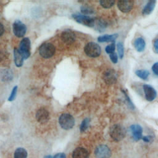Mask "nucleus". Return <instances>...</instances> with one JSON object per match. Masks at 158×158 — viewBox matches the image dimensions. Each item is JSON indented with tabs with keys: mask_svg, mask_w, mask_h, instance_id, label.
<instances>
[{
	"mask_svg": "<svg viewBox=\"0 0 158 158\" xmlns=\"http://www.w3.org/2000/svg\"><path fill=\"white\" fill-rule=\"evenodd\" d=\"M152 70L154 73L158 76V62L154 63L152 66Z\"/></svg>",
	"mask_w": 158,
	"mask_h": 158,
	"instance_id": "31",
	"label": "nucleus"
},
{
	"mask_svg": "<svg viewBox=\"0 0 158 158\" xmlns=\"http://www.w3.org/2000/svg\"><path fill=\"white\" fill-rule=\"evenodd\" d=\"M156 1H149L143 9V10H142L143 15H149L153 11L156 6Z\"/></svg>",
	"mask_w": 158,
	"mask_h": 158,
	"instance_id": "16",
	"label": "nucleus"
},
{
	"mask_svg": "<svg viewBox=\"0 0 158 158\" xmlns=\"http://www.w3.org/2000/svg\"><path fill=\"white\" fill-rule=\"evenodd\" d=\"M56 48L51 43H44L39 49L40 56L46 59L51 57L54 54Z\"/></svg>",
	"mask_w": 158,
	"mask_h": 158,
	"instance_id": "4",
	"label": "nucleus"
},
{
	"mask_svg": "<svg viewBox=\"0 0 158 158\" xmlns=\"http://www.w3.org/2000/svg\"><path fill=\"white\" fill-rule=\"evenodd\" d=\"M153 46H154V49L155 52L158 54V39L155 40V41H154Z\"/></svg>",
	"mask_w": 158,
	"mask_h": 158,
	"instance_id": "32",
	"label": "nucleus"
},
{
	"mask_svg": "<svg viewBox=\"0 0 158 158\" xmlns=\"http://www.w3.org/2000/svg\"><path fill=\"white\" fill-rule=\"evenodd\" d=\"M127 131L123 126L120 124L114 125L110 129V135L113 139L119 141L126 136Z\"/></svg>",
	"mask_w": 158,
	"mask_h": 158,
	"instance_id": "1",
	"label": "nucleus"
},
{
	"mask_svg": "<svg viewBox=\"0 0 158 158\" xmlns=\"http://www.w3.org/2000/svg\"><path fill=\"white\" fill-rule=\"evenodd\" d=\"M99 3L101 6L104 8L108 9V8H110L114 6L115 1L112 0H102L99 1Z\"/></svg>",
	"mask_w": 158,
	"mask_h": 158,
	"instance_id": "22",
	"label": "nucleus"
},
{
	"mask_svg": "<svg viewBox=\"0 0 158 158\" xmlns=\"http://www.w3.org/2000/svg\"><path fill=\"white\" fill-rule=\"evenodd\" d=\"M135 74L139 78L143 80H146L149 75V72L147 70H143V69L138 70L135 72Z\"/></svg>",
	"mask_w": 158,
	"mask_h": 158,
	"instance_id": "21",
	"label": "nucleus"
},
{
	"mask_svg": "<svg viewBox=\"0 0 158 158\" xmlns=\"http://www.w3.org/2000/svg\"><path fill=\"white\" fill-rule=\"evenodd\" d=\"M61 38L65 43L71 44L75 41V35L72 31L70 30H66L62 32Z\"/></svg>",
	"mask_w": 158,
	"mask_h": 158,
	"instance_id": "13",
	"label": "nucleus"
},
{
	"mask_svg": "<svg viewBox=\"0 0 158 158\" xmlns=\"http://www.w3.org/2000/svg\"><path fill=\"white\" fill-rule=\"evenodd\" d=\"M117 51L118 53V57L120 59H122L124 56V46L122 42H118L117 44Z\"/></svg>",
	"mask_w": 158,
	"mask_h": 158,
	"instance_id": "23",
	"label": "nucleus"
},
{
	"mask_svg": "<svg viewBox=\"0 0 158 158\" xmlns=\"http://www.w3.org/2000/svg\"><path fill=\"white\" fill-rule=\"evenodd\" d=\"M133 45L137 51L142 52L145 48L146 43L143 38H138L135 40Z\"/></svg>",
	"mask_w": 158,
	"mask_h": 158,
	"instance_id": "18",
	"label": "nucleus"
},
{
	"mask_svg": "<svg viewBox=\"0 0 158 158\" xmlns=\"http://www.w3.org/2000/svg\"><path fill=\"white\" fill-rule=\"evenodd\" d=\"M109 57H110V60L112 61V63H114V64L117 63L118 57V55L115 52H114V53H112V54H109Z\"/></svg>",
	"mask_w": 158,
	"mask_h": 158,
	"instance_id": "29",
	"label": "nucleus"
},
{
	"mask_svg": "<svg viewBox=\"0 0 158 158\" xmlns=\"http://www.w3.org/2000/svg\"><path fill=\"white\" fill-rule=\"evenodd\" d=\"M143 89L145 94V98L147 101H152L156 99L157 96V92L153 87L149 85H144Z\"/></svg>",
	"mask_w": 158,
	"mask_h": 158,
	"instance_id": "10",
	"label": "nucleus"
},
{
	"mask_svg": "<svg viewBox=\"0 0 158 158\" xmlns=\"http://www.w3.org/2000/svg\"><path fill=\"white\" fill-rule=\"evenodd\" d=\"M117 34H112V35H104L100 36L98 38V41L100 43L103 42H114L117 38Z\"/></svg>",
	"mask_w": 158,
	"mask_h": 158,
	"instance_id": "17",
	"label": "nucleus"
},
{
	"mask_svg": "<svg viewBox=\"0 0 158 158\" xmlns=\"http://www.w3.org/2000/svg\"><path fill=\"white\" fill-rule=\"evenodd\" d=\"M115 49V43H111L110 44L107 45V46L106 47L105 51H106V52L107 54H110L114 52Z\"/></svg>",
	"mask_w": 158,
	"mask_h": 158,
	"instance_id": "25",
	"label": "nucleus"
},
{
	"mask_svg": "<svg viewBox=\"0 0 158 158\" xmlns=\"http://www.w3.org/2000/svg\"><path fill=\"white\" fill-rule=\"evenodd\" d=\"M30 41L28 38H24L20 43L19 51L22 54L23 59H26L30 55Z\"/></svg>",
	"mask_w": 158,
	"mask_h": 158,
	"instance_id": "6",
	"label": "nucleus"
},
{
	"mask_svg": "<svg viewBox=\"0 0 158 158\" xmlns=\"http://www.w3.org/2000/svg\"><path fill=\"white\" fill-rule=\"evenodd\" d=\"M122 92H123V93L124 94V95H125V98H126V100H127V103H128V104L129 107H130L131 109H134L135 106H134V105H133V102H131V99H130L129 96H128L127 93H126V91H125V90H122Z\"/></svg>",
	"mask_w": 158,
	"mask_h": 158,
	"instance_id": "28",
	"label": "nucleus"
},
{
	"mask_svg": "<svg viewBox=\"0 0 158 158\" xmlns=\"http://www.w3.org/2000/svg\"><path fill=\"white\" fill-rule=\"evenodd\" d=\"M53 158H65V155L64 153H58L56 154Z\"/></svg>",
	"mask_w": 158,
	"mask_h": 158,
	"instance_id": "34",
	"label": "nucleus"
},
{
	"mask_svg": "<svg viewBox=\"0 0 158 158\" xmlns=\"http://www.w3.org/2000/svg\"><path fill=\"white\" fill-rule=\"evenodd\" d=\"M27 31L26 26L20 20H16L13 24V31L17 37H22L25 35Z\"/></svg>",
	"mask_w": 158,
	"mask_h": 158,
	"instance_id": "8",
	"label": "nucleus"
},
{
	"mask_svg": "<svg viewBox=\"0 0 158 158\" xmlns=\"http://www.w3.org/2000/svg\"><path fill=\"white\" fill-rule=\"evenodd\" d=\"M59 122L63 129L70 130L74 126L75 120L72 115L68 113H64L60 116Z\"/></svg>",
	"mask_w": 158,
	"mask_h": 158,
	"instance_id": "2",
	"label": "nucleus"
},
{
	"mask_svg": "<svg viewBox=\"0 0 158 158\" xmlns=\"http://www.w3.org/2000/svg\"><path fill=\"white\" fill-rule=\"evenodd\" d=\"M130 130L132 137L135 141H138L142 139L143 129L139 125H138V124L132 125L130 126Z\"/></svg>",
	"mask_w": 158,
	"mask_h": 158,
	"instance_id": "12",
	"label": "nucleus"
},
{
	"mask_svg": "<svg viewBox=\"0 0 158 158\" xmlns=\"http://www.w3.org/2000/svg\"><path fill=\"white\" fill-rule=\"evenodd\" d=\"M81 10L82 12L85 14H93L94 12V10L93 9H91L89 7H86V6L81 7Z\"/></svg>",
	"mask_w": 158,
	"mask_h": 158,
	"instance_id": "27",
	"label": "nucleus"
},
{
	"mask_svg": "<svg viewBox=\"0 0 158 158\" xmlns=\"http://www.w3.org/2000/svg\"><path fill=\"white\" fill-rule=\"evenodd\" d=\"M17 90V86H15L14 87L13 89H12V92H11L10 96V97L9 98V101H13V100L15 99V96H16Z\"/></svg>",
	"mask_w": 158,
	"mask_h": 158,
	"instance_id": "30",
	"label": "nucleus"
},
{
	"mask_svg": "<svg viewBox=\"0 0 158 158\" xmlns=\"http://www.w3.org/2000/svg\"><path fill=\"white\" fill-rule=\"evenodd\" d=\"M104 80L105 82L109 85L114 83L117 80L116 73L114 70L112 69L107 70L104 74Z\"/></svg>",
	"mask_w": 158,
	"mask_h": 158,
	"instance_id": "14",
	"label": "nucleus"
},
{
	"mask_svg": "<svg viewBox=\"0 0 158 158\" xmlns=\"http://www.w3.org/2000/svg\"><path fill=\"white\" fill-rule=\"evenodd\" d=\"M4 33V27L3 25L0 23V36H1Z\"/></svg>",
	"mask_w": 158,
	"mask_h": 158,
	"instance_id": "35",
	"label": "nucleus"
},
{
	"mask_svg": "<svg viewBox=\"0 0 158 158\" xmlns=\"http://www.w3.org/2000/svg\"><path fill=\"white\" fill-rule=\"evenodd\" d=\"M27 152L22 148H17L14 152V158H27Z\"/></svg>",
	"mask_w": 158,
	"mask_h": 158,
	"instance_id": "20",
	"label": "nucleus"
},
{
	"mask_svg": "<svg viewBox=\"0 0 158 158\" xmlns=\"http://www.w3.org/2000/svg\"><path fill=\"white\" fill-rule=\"evenodd\" d=\"M73 158H89V154L86 149L83 148H76L72 154Z\"/></svg>",
	"mask_w": 158,
	"mask_h": 158,
	"instance_id": "15",
	"label": "nucleus"
},
{
	"mask_svg": "<svg viewBox=\"0 0 158 158\" xmlns=\"http://www.w3.org/2000/svg\"><path fill=\"white\" fill-rule=\"evenodd\" d=\"M134 1L132 0H120L117 2L118 9L123 13H127L131 11L133 7Z\"/></svg>",
	"mask_w": 158,
	"mask_h": 158,
	"instance_id": "9",
	"label": "nucleus"
},
{
	"mask_svg": "<svg viewBox=\"0 0 158 158\" xmlns=\"http://www.w3.org/2000/svg\"><path fill=\"white\" fill-rule=\"evenodd\" d=\"M36 118L41 123L47 122L49 118V112L44 108H40L36 112Z\"/></svg>",
	"mask_w": 158,
	"mask_h": 158,
	"instance_id": "11",
	"label": "nucleus"
},
{
	"mask_svg": "<svg viewBox=\"0 0 158 158\" xmlns=\"http://www.w3.org/2000/svg\"><path fill=\"white\" fill-rule=\"evenodd\" d=\"M45 158H52V157L51 156H47L46 157H45Z\"/></svg>",
	"mask_w": 158,
	"mask_h": 158,
	"instance_id": "36",
	"label": "nucleus"
},
{
	"mask_svg": "<svg viewBox=\"0 0 158 158\" xmlns=\"http://www.w3.org/2000/svg\"><path fill=\"white\" fill-rule=\"evenodd\" d=\"M151 139H152V138H151V136H143V137H142V139H143L144 141L146 142V143L150 142L151 140Z\"/></svg>",
	"mask_w": 158,
	"mask_h": 158,
	"instance_id": "33",
	"label": "nucleus"
},
{
	"mask_svg": "<svg viewBox=\"0 0 158 158\" xmlns=\"http://www.w3.org/2000/svg\"><path fill=\"white\" fill-rule=\"evenodd\" d=\"M89 122H90V120L89 118H86L82 121L81 125H80V131L81 132L85 131L88 128V127L89 126Z\"/></svg>",
	"mask_w": 158,
	"mask_h": 158,
	"instance_id": "24",
	"label": "nucleus"
},
{
	"mask_svg": "<svg viewBox=\"0 0 158 158\" xmlns=\"http://www.w3.org/2000/svg\"><path fill=\"white\" fill-rule=\"evenodd\" d=\"M86 54L91 57H98L101 52V49L99 44L94 42H89L85 47Z\"/></svg>",
	"mask_w": 158,
	"mask_h": 158,
	"instance_id": "3",
	"label": "nucleus"
},
{
	"mask_svg": "<svg viewBox=\"0 0 158 158\" xmlns=\"http://www.w3.org/2000/svg\"><path fill=\"white\" fill-rule=\"evenodd\" d=\"M72 17L78 23H81L84 25L88 27H94L95 21L94 19L86 15H81L80 14H73Z\"/></svg>",
	"mask_w": 158,
	"mask_h": 158,
	"instance_id": "5",
	"label": "nucleus"
},
{
	"mask_svg": "<svg viewBox=\"0 0 158 158\" xmlns=\"http://www.w3.org/2000/svg\"><path fill=\"white\" fill-rule=\"evenodd\" d=\"M95 156L97 158H110L111 151L110 148L104 144L98 146L95 149Z\"/></svg>",
	"mask_w": 158,
	"mask_h": 158,
	"instance_id": "7",
	"label": "nucleus"
},
{
	"mask_svg": "<svg viewBox=\"0 0 158 158\" xmlns=\"http://www.w3.org/2000/svg\"><path fill=\"white\" fill-rule=\"evenodd\" d=\"M97 29L99 31H104L106 27V24L104 22L102 21V20H98V22H97Z\"/></svg>",
	"mask_w": 158,
	"mask_h": 158,
	"instance_id": "26",
	"label": "nucleus"
},
{
	"mask_svg": "<svg viewBox=\"0 0 158 158\" xmlns=\"http://www.w3.org/2000/svg\"><path fill=\"white\" fill-rule=\"evenodd\" d=\"M14 62L15 64V65L17 67H21L23 64V57L19 51V49L15 48L14 51Z\"/></svg>",
	"mask_w": 158,
	"mask_h": 158,
	"instance_id": "19",
	"label": "nucleus"
}]
</instances>
